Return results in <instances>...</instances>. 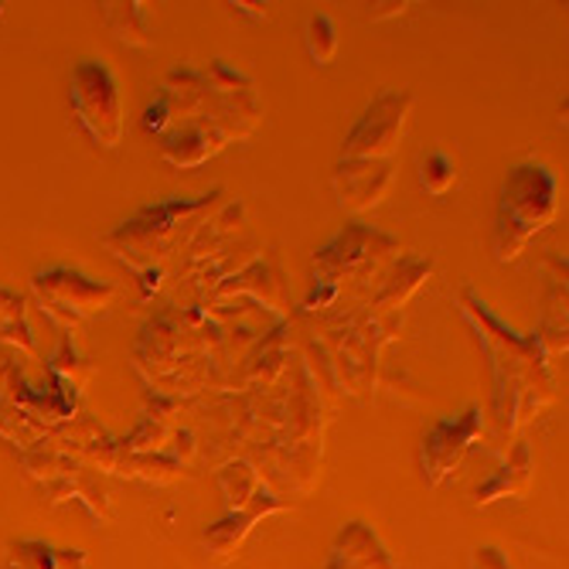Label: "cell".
<instances>
[{"label": "cell", "mask_w": 569, "mask_h": 569, "mask_svg": "<svg viewBox=\"0 0 569 569\" xmlns=\"http://www.w3.org/2000/svg\"><path fill=\"white\" fill-rule=\"evenodd\" d=\"M412 102L417 99L406 89H379L341 140L338 161H392L412 117Z\"/></svg>", "instance_id": "7"}, {"label": "cell", "mask_w": 569, "mask_h": 569, "mask_svg": "<svg viewBox=\"0 0 569 569\" xmlns=\"http://www.w3.org/2000/svg\"><path fill=\"white\" fill-rule=\"evenodd\" d=\"M236 14H246V18H252V21H263L267 18V11H256V8H260V4H229Z\"/></svg>", "instance_id": "26"}, {"label": "cell", "mask_w": 569, "mask_h": 569, "mask_svg": "<svg viewBox=\"0 0 569 569\" xmlns=\"http://www.w3.org/2000/svg\"><path fill=\"white\" fill-rule=\"evenodd\" d=\"M21 463L31 481H38L51 505H62V501H82L86 511L92 515L96 522H107L110 519V498L102 491L99 478L92 475V468H86L82 460L69 457V453H56V450H24Z\"/></svg>", "instance_id": "8"}, {"label": "cell", "mask_w": 569, "mask_h": 569, "mask_svg": "<svg viewBox=\"0 0 569 569\" xmlns=\"http://www.w3.org/2000/svg\"><path fill=\"white\" fill-rule=\"evenodd\" d=\"M536 338L549 358H559L569 348V341H566V270L559 277H552V283H549L542 325H539Z\"/></svg>", "instance_id": "19"}, {"label": "cell", "mask_w": 569, "mask_h": 569, "mask_svg": "<svg viewBox=\"0 0 569 569\" xmlns=\"http://www.w3.org/2000/svg\"><path fill=\"white\" fill-rule=\"evenodd\" d=\"M457 184V164L447 158L443 150H430L420 158V188L433 198L450 194Z\"/></svg>", "instance_id": "23"}, {"label": "cell", "mask_w": 569, "mask_h": 569, "mask_svg": "<svg viewBox=\"0 0 569 569\" xmlns=\"http://www.w3.org/2000/svg\"><path fill=\"white\" fill-rule=\"evenodd\" d=\"M460 318L468 321L488 369L495 379V440L505 443L508 437L522 433L542 409L556 402V376L552 358L542 351L539 338L515 335L505 328L491 307L478 297V290H460Z\"/></svg>", "instance_id": "1"}, {"label": "cell", "mask_w": 569, "mask_h": 569, "mask_svg": "<svg viewBox=\"0 0 569 569\" xmlns=\"http://www.w3.org/2000/svg\"><path fill=\"white\" fill-rule=\"evenodd\" d=\"M280 511H290V498H280L270 488H263L249 505L232 508L226 519H219L216 526L204 529V549H209V556L216 562H226L239 552V546L246 542V536L256 526H260L263 519H270V515H280Z\"/></svg>", "instance_id": "11"}, {"label": "cell", "mask_w": 569, "mask_h": 569, "mask_svg": "<svg viewBox=\"0 0 569 569\" xmlns=\"http://www.w3.org/2000/svg\"><path fill=\"white\" fill-rule=\"evenodd\" d=\"M232 293H252V300H260L263 307L277 310V315H283V307H287V290H283V277L280 270L273 267H263V263H252L246 267L239 277H229L216 287V300H226Z\"/></svg>", "instance_id": "16"}, {"label": "cell", "mask_w": 569, "mask_h": 569, "mask_svg": "<svg viewBox=\"0 0 569 569\" xmlns=\"http://www.w3.org/2000/svg\"><path fill=\"white\" fill-rule=\"evenodd\" d=\"M107 28L130 48H153V28H150V8L143 0H127V4H99Z\"/></svg>", "instance_id": "18"}, {"label": "cell", "mask_w": 569, "mask_h": 569, "mask_svg": "<svg viewBox=\"0 0 569 569\" xmlns=\"http://www.w3.org/2000/svg\"><path fill=\"white\" fill-rule=\"evenodd\" d=\"M532 481H536V463H532V450L526 440L515 443V450L505 457L501 468L475 491V505L485 508V505H495L501 498H526L532 491Z\"/></svg>", "instance_id": "13"}, {"label": "cell", "mask_w": 569, "mask_h": 569, "mask_svg": "<svg viewBox=\"0 0 569 569\" xmlns=\"http://www.w3.org/2000/svg\"><path fill=\"white\" fill-rule=\"evenodd\" d=\"M471 569H511V562L505 559L501 549H495V546H478V549L471 552Z\"/></svg>", "instance_id": "24"}, {"label": "cell", "mask_w": 569, "mask_h": 569, "mask_svg": "<svg viewBox=\"0 0 569 569\" xmlns=\"http://www.w3.org/2000/svg\"><path fill=\"white\" fill-rule=\"evenodd\" d=\"M0 341L8 348H18V355H24V358H38L31 325H28V303H24V297L11 293L4 287H0Z\"/></svg>", "instance_id": "20"}, {"label": "cell", "mask_w": 569, "mask_h": 569, "mask_svg": "<svg viewBox=\"0 0 569 569\" xmlns=\"http://www.w3.org/2000/svg\"><path fill=\"white\" fill-rule=\"evenodd\" d=\"M559 216L556 178L539 161H522L508 168L498 194V219L491 249L498 263H515L526 252V246L546 232Z\"/></svg>", "instance_id": "4"}, {"label": "cell", "mask_w": 569, "mask_h": 569, "mask_svg": "<svg viewBox=\"0 0 569 569\" xmlns=\"http://www.w3.org/2000/svg\"><path fill=\"white\" fill-rule=\"evenodd\" d=\"M226 201H232L222 188L201 194V198H168L158 204H147L133 219L120 222L110 236H102L107 252L113 260L133 270L143 283V297L161 290V283L181 267L184 252L198 229L209 222Z\"/></svg>", "instance_id": "2"}, {"label": "cell", "mask_w": 569, "mask_h": 569, "mask_svg": "<svg viewBox=\"0 0 569 569\" xmlns=\"http://www.w3.org/2000/svg\"><path fill=\"white\" fill-rule=\"evenodd\" d=\"M433 273V260H417V256H399L396 267L386 273L379 290L372 293V318H386L399 310L412 293L423 287V280Z\"/></svg>", "instance_id": "15"}, {"label": "cell", "mask_w": 569, "mask_h": 569, "mask_svg": "<svg viewBox=\"0 0 569 569\" xmlns=\"http://www.w3.org/2000/svg\"><path fill=\"white\" fill-rule=\"evenodd\" d=\"M485 437V412L478 402H471L457 417H447L440 423H433L423 440H420V475L430 488H440L443 481H450L468 453L478 447V440Z\"/></svg>", "instance_id": "9"}, {"label": "cell", "mask_w": 569, "mask_h": 569, "mask_svg": "<svg viewBox=\"0 0 569 569\" xmlns=\"http://www.w3.org/2000/svg\"><path fill=\"white\" fill-rule=\"evenodd\" d=\"M69 102L79 130L102 150H117L127 133V107L117 76L92 59H82L69 72Z\"/></svg>", "instance_id": "5"}, {"label": "cell", "mask_w": 569, "mask_h": 569, "mask_svg": "<svg viewBox=\"0 0 569 569\" xmlns=\"http://www.w3.org/2000/svg\"><path fill=\"white\" fill-rule=\"evenodd\" d=\"M303 44H307V56L315 66H331L335 56H338V28L328 14H315L307 21V34H303Z\"/></svg>", "instance_id": "22"}, {"label": "cell", "mask_w": 569, "mask_h": 569, "mask_svg": "<svg viewBox=\"0 0 569 569\" xmlns=\"http://www.w3.org/2000/svg\"><path fill=\"white\" fill-rule=\"evenodd\" d=\"M8 569H89V559L82 549H59L38 539H21L8 549Z\"/></svg>", "instance_id": "17"}, {"label": "cell", "mask_w": 569, "mask_h": 569, "mask_svg": "<svg viewBox=\"0 0 569 569\" xmlns=\"http://www.w3.org/2000/svg\"><path fill=\"white\" fill-rule=\"evenodd\" d=\"M219 488H222L226 505H229V511H232V508L249 505L267 485H263L260 471H256L252 463H246V460H229L226 468L219 471Z\"/></svg>", "instance_id": "21"}, {"label": "cell", "mask_w": 569, "mask_h": 569, "mask_svg": "<svg viewBox=\"0 0 569 569\" xmlns=\"http://www.w3.org/2000/svg\"><path fill=\"white\" fill-rule=\"evenodd\" d=\"M325 569H402V566L389 556V549L372 532V526L348 522L338 532Z\"/></svg>", "instance_id": "12"}, {"label": "cell", "mask_w": 569, "mask_h": 569, "mask_svg": "<svg viewBox=\"0 0 569 569\" xmlns=\"http://www.w3.org/2000/svg\"><path fill=\"white\" fill-rule=\"evenodd\" d=\"M396 184V161H338L331 188L345 216H366L389 198Z\"/></svg>", "instance_id": "10"}, {"label": "cell", "mask_w": 569, "mask_h": 569, "mask_svg": "<svg viewBox=\"0 0 569 569\" xmlns=\"http://www.w3.org/2000/svg\"><path fill=\"white\" fill-rule=\"evenodd\" d=\"M402 249L399 239L351 222L335 242H328L321 252H315V283H310V293L303 300V310H328L331 303H338V297L345 290L351 293H369L372 280H386V267L396 260Z\"/></svg>", "instance_id": "3"}, {"label": "cell", "mask_w": 569, "mask_h": 569, "mask_svg": "<svg viewBox=\"0 0 569 569\" xmlns=\"http://www.w3.org/2000/svg\"><path fill=\"white\" fill-rule=\"evenodd\" d=\"M229 140L212 130V127H201V123H184L178 130H171L168 137H161V158L171 164V168H198L209 158H216L219 150H226Z\"/></svg>", "instance_id": "14"}, {"label": "cell", "mask_w": 569, "mask_h": 569, "mask_svg": "<svg viewBox=\"0 0 569 569\" xmlns=\"http://www.w3.org/2000/svg\"><path fill=\"white\" fill-rule=\"evenodd\" d=\"M406 8H409V0H386V4H372L369 18H372V21H389V18L406 14Z\"/></svg>", "instance_id": "25"}, {"label": "cell", "mask_w": 569, "mask_h": 569, "mask_svg": "<svg viewBox=\"0 0 569 569\" xmlns=\"http://www.w3.org/2000/svg\"><path fill=\"white\" fill-rule=\"evenodd\" d=\"M31 293L38 300V307L56 321L62 331H76L79 325L107 315L117 300V287L113 283H99L89 280L79 270L69 267H51L31 277Z\"/></svg>", "instance_id": "6"}]
</instances>
